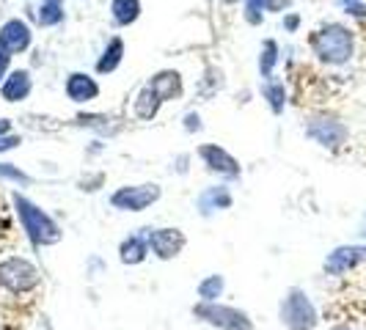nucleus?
I'll use <instances>...</instances> for the list:
<instances>
[{"label": "nucleus", "mask_w": 366, "mask_h": 330, "mask_svg": "<svg viewBox=\"0 0 366 330\" xmlns=\"http://www.w3.org/2000/svg\"><path fill=\"white\" fill-rule=\"evenodd\" d=\"M314 53L320 55V61L333 64V66H342L352 58L355 50V39L350 34L345 25H325L322 31H317L312 36Z\"/></svg>", "instance_id": "f257e3e1"}, {"label": "nucleus", "mask_w": 366, "mask_h": 330, "mask_svg": "<svg viewBox=\"0 0 366 330\" xmlns=\"http://www.w3.org/2000/svg\"><path fill=\"white\" fill-rule=\"evenodd\" d=\"M14 204H17V209H19V218L25 223V231L34 237V242H41V245L58 242L61 231H58V226H55L53 220L47 218L41 209H36L34 204H28L25 199H19V196H14Z\"/></svg>", "instance_id": "f03ea898"}, {"label": "nucleus", "mask_w": 366, "mask_h": 330, "mask_svg": "<svg viewBox=\"0 0 366 330\" xmlns=\"http://www.w3.org/2000/svg\"><path fill=\"white\" fill-rule=\"evenodd\" d=\"M281 316L287 319V325L292 330H312L317 325V311L309 303V297L300 292V289H292L284 309H281Z\"/></svg>", "instance_id": "7ed1b4c3"}, {"label": "nucleus", "mask_w": 366, "mask_h": 330, "mask_svg": "<svg viewBox=\"0 0 366 330\" xmlns=\"http://www.w3.org/2000/svg\"><path fill=\"white\" fill-rule=\"evenodd\" d=\"M160 199V187L157 184H141V187H122L113 196V206L119 209H129V212H141L147 209L152 201Z\"/></svg>", "instance_id": "20e7f679"}, {"label": "nucleus", "mask_w": 366, "mask_h": 330, "mask_svg": "<svg viewBox=\"0 0 366 330\" xmlns=\"http://www.w3.org/2000/svg\"><path fill=\"white\" fill-rule=\"evenodd\" d=\"M306 132H309V138H314L322 146H342L347 138V127L336 119H314Z\"/></svg>", "instance_id": "39448f33"}, {"label": "nucleus", "mask_w": 366, "mask_h": 330, "mask_svg": "<svg viewBox=\"0 0 366 330\" xmlns=\"http://www.w3.org/2000/svg\"><path fill=\"white\" fill-rule=\"evenodd\" d=\"M0 278L6 284H11V289H28V286L36 284V270L25 259H9L0 267Z\"/></svg>", "instance_id": "423d86ee"}, {"label": "nucleus", "mask_w": 366, "mask_h": 330, "mask_svg": "<svg viewBox=\"0 0 366 330\" xmlns=\"http://www.w3.org/2000/svg\"><path fill=\"white\" fill-rule=\"evenodd\" d=\"M28 44H31V31H28L25 22L9 19V22L0 28V47H3L6 53H22V50H28Z\"/></svg>", "instance_id": "0eeeda50"}, {"label": "nucleus", "mask_w": 366, "mask_h": 330, "mask_svg": "<svg viewBox=\"0 0 366 330\" xmlns=\"http://www.w3.org/2000/svg\"><path fill=\"white\" fill-rule=\"evenodd\" d=\"M364 256H366V248H355V245L336 248V251L325 259V270H328L330 275H342V273H347V270H352V267H358Z\"/></svg>", "instance_id": "6e6552de"}, {"label": "nucleus", "mask_w": 366, "mask_h": 330, "mask_svg": "<svg viewBox=\"0 0 366 330\" xmlns=\"http://www.w3.org/2000/svg\"><path fill=\"white\" fill-rule=\"evenodd\" d=\"M149 242H152V248H154L157 256L171 259V256H177V251L184 245V237L177 229H160V231H154V234L149 237Z\"/></svg>", "instance_id": "1a4fd4ad"}, {"label": "nucleus", "mask_w": 366, "mask_h": 330, "mask_svg": "<svg viewBox=\"0 0 366 330\" xmlns=\"http://www.w3.org/2000/svg\"><path fill=\"white\" fill-rule=\"evenodd\" d=\"M202 154L204 160H207V165L212 168V171H220V174H229V176H237L239 174V165L237 160L232 157V154H226L223 149L218 146H202Z\"/></svg>", "instance_id": "9d476101"}, {"label": "nucleus", "mask_w": 366, "mask_h": 330, "mask_svg": "<svg viewBox=\"0 0 366 330\" xmlns=\"http://www.w3.org/2000/svg\"><path fill=\"white\" fill-rule=\"evenodd\" d=\"M66 94H69V99H74V102H89V99H94L99 94V86L94 83L92 77H86V74H69Z\"/></svg>", "instance_id": "9b49d317"}, {"label": "nucleus", "mask_w": 366, "mask_h": 330, "mask_svg": "<svg viewBox=\"0 0 366 330\" xmlns=\"http://www.w3.org/2000/svg\"><path fill=\"white\" fill-rule=\"evenodd\" d=\"M149 89H154V94L165 102V99H174V96L182 94V80L177 72H160L149 83Z\"/></svg>", "instance_id": "f8f14e48"}, {"label": "nucleus", "mask_w": 366, "mask_h": 330, "mask_svg": "<svg viewBox=\"0 0 366 330\" xmlns=\"http://www.w3.org/2000/svg\"><path fill=\"white\" fill-rule=\"evenodd\" d=\"M3 99L6 102H17V99H25L28 91H31V74L28 72H11V77L3 83Z\"/></svg>", "instance_id": "ddd939ff"}, {"label": "nucleus", "mask_w": 366, "mask_h": 330, "mask_svg": "<svg viewBox=\"0 0 366 330\" xmlns=\"http://www.w3.org/2000/svg\"><path fill=\"white\" fill-rule=\"evenodd\" d=\"M141 14V3L138 0H113V19L119 25H129Z\"/></svg>", "instance_id": "4468645a"}, {"label": "nucleus", "mask_w": 366, "mask_h": 330, "mask_svg": "<svg viewBox=\"0 0 366 330\" xmlns=\"http://www.w3.org/2000/svg\"><path fill=\"white\" fill-rule=\"evenodd\" d=\"M160 102H163V99L154 94V89H149L147 86V89L141 91V96H138V102H135V113H138L141 119H154V116H157V108H160Z\"/></svg>", "instance_id": "2eb2a0df"}, {"label": "nucleus", "mask_w": 366, "mask_h": 330, "mask_svg": "<svg viewBox=\"0 0 366 330\" xmlns=\"http://www.w3.org/2000/svg\"><path fill=\"white\" fill-rule=\"evenodd\" d=\"M122 53H124V44H122V39H113L108 44V50L105 55L99 58V64H97V69L105 74V72H113L116 66H119V61H122Z\"/></svg>", "instance_id": "dca6fc26"}, {"label": "nucleus", "mask_w": 366, "mask_h": 330, "mask_svg": "<svg viewBox=\"0 0 366 330\" xmlns=\"http://www.w3.org/2000/svg\"><path fill=\"white\" fill-rule=\"evenodd\" d=\"M36 17H39V22H41V25H55V22H61V19H64L61 0H44Z\"/></svg>", "instance_id": "f3484780"}, {"label": "nucleus", "mask_w": 366, "mask_h": 330, "mask_svg": "<svg viewBox=\"0 0 366 330\" xmlns=\"http://www.w3.org/2000/svg\"><path fill=\"white\" fill-rule=\"evenodd\" d=\"M287 3H290V0H248V19L257 22L259 9H262V11H278V9H284Z\"/></svg>", "instance_id": "a211bd4d"}, {"label": "nucleus", "mask_w": 366, "mask_h": 330, "mask_svg": "<svg viewBox=\"0 0 366 330\" xmlns=\"http://www.w3.org/2000/svg\"><path fill=\"white\" fill-rule=\"evenodd\" d=\"M122 259H124V261H132V264L141 261V259H144V245H141L138 239L124 242V245H122Z\"/></svg>", "instance_id": "6ab92c4d"}, {"label": "nucleus", "mask_w": 366, "mask_h": 330, "mask_svg": "<svg viewBox=\"0 0 366 330\" xmlns=\"http://www.w3.org/2000/svg\"><path fill=\"white\" fill-rule=\"evenodd\" d=\"M275 53H278L275 41H264V55H262V61H259V66H262V74H270V72H273Z\"/></svg>", "instance_id": "aec40b11"}, {"label": "nucleus", "mask_w": 366, "mask_h": 330, "mask_svg": "<svg viewBox=\"0 0 366 330\" xmlns=\"http://www.w3.org/2000/svg\"><path fill=\"white\" fill-rule=\"evenodd\" d=\"M267 96H270V105H273L275 113L284 108V86H270V89H267Z\"/></svg>", "instance_id": "412c9836"}, {"label": "nucleus", "mask_w": 366, "mask_h": 330, "mask_svg": "<svg viewBox=\"0 0 366 330\" xmlns=\"http://www.w3.org/2000/svg\"><path fill=\"white\" fill-rule=\"evenodd\" d=\"M215 289L220 292V278H218V275H215V278H209L207 284H202V294L207 297V300H212V292H215Z\"/></svg>", "instance_id": "4be33fe9"}, {"label": "nucleus", "mask_w": 366, "mask_h": 330, "mask_svg": "<svg viewBox=\"0 0 366 330\" xmlns=\"http://www.w3.org/2000/svg\"><path fill=\"white\" fill-rule=\"evenodd\" d=\"M19 144V138L17 135H9V138H0V151H3V149H14Z\"/></svg>", "instance_id": "5701e85b"}, {"label": "nucleus", "mask_w": 366, "mask_h": 330, "mask_svg": "<svg viewBox=\"0 0 366 330\" xmlns=\"http://www.w3.org/2000/svg\"><path fill=\"white\" fill-rule=\"evenodd\" d=\"M0 174H3V176H14V179H22V182H25V176H22L19 171H14V168H9V165H0Z\"/></svg>", "instance_id": "b1692460"}, {"label": "nucleus", "mask_w": 366, "mask_h": 330, "mask_svg": "<svg viewBox=\"0 0 366 330\" xmlns=\"http://www.w3.org/2000/svg\"><path fill=\"white\" fill-rule=\"evenodd\" d=\"M6 66H9V53L0 47V77H3V72H6Z\"/></svg>", "instance_id": "393cba45"}, {"label": "nucleus", "mask_w": 366, "mask_h": 330, "mask_svg": "<svg viewBox=\"0 0 366 330\" xmlns=\"http://www.w3.org/2000/svg\"><path fill=\"white\" fill-rule=\"evenodd\" d=\"M3 132H9V121H0V135H3Z\"/></svg>", "instance_id": "a878e982"}, {"label": "nucleus", "mask_w": 366, "mask_h": 330, "mask_svg": "<svg viewBox=\"0 0 366 330\" xmlns=\"http://www.w3.org/2000/svg\"><path fill=\"white\" fill-rule=\"evenodd\" d=\"M223 3H237V0H223Z\"/></svg>", "instance_id": "bb28decb"}, {"label": "nucleus", "mask_w": 366, "mask_h": 330, "mask_svg": "<svg viewBox=\"0 0 366 330\" xmlns=\"http://www.w3.org/2000/svg\"><path fill=\"white\" fill-rule=\"evenodd\" d=\"M339 3H352V0H339Z\"/></svg>", "instance_id": "cd10ccee"}, {"label": "nucleus", "mask_w": 366, "mask_h": 330, "mask_svg": "<svg viewBox=\"0 0 366 330\" xmlns=\"http://www.w3.org/2000/svg\"><path fill=\"white\" fill-rule=\"evenodd\" d=\"M339 330H350V328H339Z\"/></svg>", "instance_id": "c85d7f7f"}]
</instances>
